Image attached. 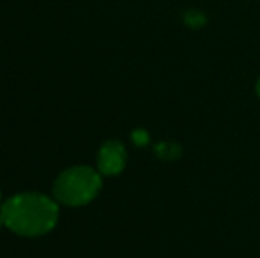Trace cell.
Here are the masks:
<instances>
[{
	"label": "cell",
	"mask_w": 260,
	"mask_h": 258,
	"mask_svg": "<svg viewBox=\"0 0 260 258\" xmlns=\"http://www.w3.org/2000/svg\"><path fill=\"white\" fill-rule=\"evenodd\" d=\"M0 219L11 232L38 237L52 232L58 219V205L39 193H21L2 203Z\"/></svg>",
	"instance_id": "cell-1"
},
{
	"label": "cell",
	"mask_w": 260,
	"mask_h": 258,
	"mask_svg": "<svg viewBox=\"0 0 260 258\" xmlns=\"http://www.w3.org/2000/svg\"><path fill=\"white\" fill-rule=\"evenodd\" d=\"M103 180L100 172L90 166H71L57 177L53 195L60 203L69 207L87 205L100 193Z\"/></svg>",
	"instance_id": "cell-2"
},
{
	"label": "cell",
	"mask_w": 260,
	"mask_h": 258,
	"mask_svg": "<svg viewBox=\"0 0 260 258\" xmlns=\"http://www.w3.org/2000/svg\"><path fill=\"white\" fill-rule=\"evenodd\" d=\"M126 165V149L120 141H105L98 156V168L103 175H119Z\"/></svg>",
	"instance_id": "cell-3"
},
{
	"label": "cell",
	"mask_w": 260,
	"mask_h": 258,
	"mask_svg": "<svg viewBox=\"0 0 260 258\" xmlns=\"http://www.w3.org/2000/svg\"><path fill=\"white\" fill-rule=\"evenodd\" d=\"M156 152H157V156L163 159H175L181 156V147L175 143H168V145L163 143V145H157Z\"/></svg>",
	"instance_id": "cell-4"
},
{
	"label": "cell",
	"mask_w": 260,
	"mask_h": 258,
	"mask_svg": "<svg viewBox=\"0 0 260 258\" xmlns=\"http://www.w3.org/2000/svg\"><path fill=\"white\" fill-rule=\"evenodd\" d=\"M186 21H188V25H191V27H200V25H204V16L200 13H197V11H188V14H186Z\"/></svg>",
	"instance_id": "cell-5"
},
{
	"label": "cell",
	"mask_w": 260,
	"mask_h": 258,
	"mask_svg": "<svg viewBox=\"0 0 260 258\" xmlns=\"http://www.w3.org/2000/svg\"><path fill=\"white\" fill-rule=\"evenodd\" d=\"M133 140H135V143L144 145V143H147V134H145V131H135Z\"/></svg>",
	"instance_id": "cell-6"
},
{
	"label": "cell",
	"mask_w": 260,
	"mask_h": 258,
	"mask_svg": "<svg viewBox=\"0 0 260 258\" xmlns=\"http://www.w3.org/2000/svg\"><path fill=\"white\" fill-rule=\"evenodd\" d=\"M255 90H257V96L260 97V78L257 80V85H255Z\"/></svg>",
	"instance_id": "cell-7"
},
{
	"label": "cell",
	"mask_w": 260,
	"mask_h": 258,
	"mask_svg": "<svg viewBox=\"0 0 260 258\" xmlns=\"http://www.w3.org/2000/svg\"><path fill=\"white\" fill-rule=\"evenodd\" d=\"M0 225H4V223H2V219H0Z\"/></svg>",
	"instance_id": "cell-8"
}]
</instances>
